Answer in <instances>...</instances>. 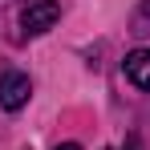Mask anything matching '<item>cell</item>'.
Instances as JSON below:
<instances>
[{
    "label": "cell",
    "mask_w": 150,
    "mask_h": 150,
    "mask_svg": "<svg viewBox=\"0 0 150 150\" xmlns=\"http://www.w3.org/2000/svg\"><path fill=\"white\" fill-rule=\"evenodd\" d=\"M28 98H33V81H28V73H21V69H8V73L0 77V105H4L8 114L25 110Z\"/></svg>",
    "instance_id": "6da1fadb"
},
{
    "label": "cell",
    "mask_w": 150,
    "mask_h": 150,
    "mask_svg": "<svg viewBox=\"0 0 150 150\" xmlns=\"http://www.w3.org/2000/svg\"><path fill=\"white\" fill-rule=\"evenodd\" d=\"M57 16H61V4L57 0H33L25 12H21V28L37 37V33H49L57 25Z\"/></svg>",
    "instance_id": "7a4b0ae2"
},
{
    "label": "cell",
    "mask_w": 150,
    "mask_h": 150,
    "mask_svg": "<svg viewBox=\"0 0 150 150\" xmlns=\"http://www.w3.org/2000/svg\"><path fill=\"white\" fill-rule=\"evenodd\" d=\"M122 69H126V81H130V85L150 89V49H134V53H126Z\"/></svg>",
    "instance_id": "3957f363"
},
{
    "label": "cell",
    "mask_w": 150,
    "mask_h": 150,
    "mask_svg": "<svg viewBox=\"0 0 150 150\" xmlns=\"http://www.w3.org/2000/svg\"><path fill=\"white\" fill-rule=\"evenodd\" d=\"M53 150H81L77 142H65V146H53Z\"/></svg>",
    "instance_id": "277c9868"
},
{
    "label": "cell",
    "mask_w": 150,
    "mask_h": 150,
    "mask_svg": "<svg viewBox=\"0 0 150 150\" xmlns=\"http://www.w3.org/2000/svg\"><path fill=\"white\" fill-rule=\"evenodd\" d=\"M142 12H146V16H150V0H146V4H142Z\"/></svg>",
    "instance_id": "5b68a950"
}]
</instances>
